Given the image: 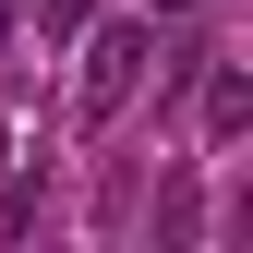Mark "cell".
<instances>
[{
	"label": "cell",
	"instance_id": "7a4b0ae2",
	"mask_svg": "<svg viewBox=\"0 0 253 253\" xmlns=\"http://www.w3.org/2000/svg\"><path fill=\"white\" fill-rule=\"evenodd\" d=\"M157 12H181V0H157Z\"/></svg>",
	"mask_w": 253,
	"mask_h": 253
},
{
	"label": "cell",
	"instance_id": "6da1fadb",
	"mask_svg": "<svg viewBox=\"0 0 253 253\" xmlns=\"http://www.w3.org/2000/svg\"><path fill=\"white\" fill-rule=\"evenodd\" d=\"M133 60H145V37L121 24V37H97V73H84V109H121L133 97Z\"/></svg>",
	"mask_w": 253,
	"mask_h": 253
}]
</instances>
